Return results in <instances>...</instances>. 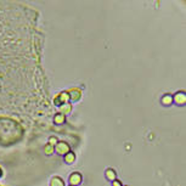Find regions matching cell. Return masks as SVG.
<instances>
[{"label":"cell","instance_id":"obj_1","mask_svg":"<svg viewBox=\"0 0 186 186\" xmlns=\"http://www.w3.org/2000/svg\"><path fill=\"white\" fill-rule=\"evenodd\" d=\"M55 151L57 152V155L65 156L66 153L70 152V145L65 141H57V144L55 145Z\"/></svg>","mask_w":186,"mask_h":186},{"label":"cell","instance_id":"obj_2","mask_svg":"<svg viewBox=\"0 0 186 186\" xmlns=\"http://www.w3.org/2000/svg\"><path fill=\"white\" fill-rule=\"evenodd\" d=\"M70 101V95L67 94V91H62V93L57 94L56 96H55V98H54V103L56 105V106H61V105H63V103H67Z\"/></svg>","mask_w":186,"mask_h":186},{"label":"cell","instance_id":"obj_3","mask_svg":"<svg viewBox=\"0 0 186 186\" xmlns=\"http://www.w3.org/2000/svg\"><path fill=\"white\" fill-rule=\"evenodd\" d=\"M82 174L80 173H78V172H73L71 175H70V179H68V181H70V185L71 186H78L80 183H82Z\"/></svg>","mask_w":186,"mask_h":186},{"label":"cell","instance_id":"obj_4","mask_svg":"<svg viewBox=\"0 0 186 186\" xmlns=\"http://www.w3.org/2000/svg\"><path fill=\"white\" fill-rule=\"evenodd\" d=\"M67 94L70 95V100L72 101H78L82 97V90L79 88H71L70 90H67Z\"/></svg>","mask_w":186,"mask_h":186},{"label":"cell","instance_id":"obj_5","mask_svg":"<svg viewBox=\"0 0 186 186\" xmlns=\"http://www.w3.org/2000/svg\"><path fill=\"white\" fill-rule=\"evenodd\" d=\"M173 102H175V103L179 105V106L185 105V102H186L185 91H178V93L173 96Z\"/></svg>","mask_w":186,"mask_h":186},{"label":"cell","instance_id":"obj_6","mask_svg":"<svg viewBox=\"0 0 186 186\" xmlns=\"http://www.w3.org/2000/svg\"><path fill=\"white\" fill-rule=\"evenodd\" d=\"M72 105L70 103V102H67V103H63V105H61L60 106V113H62V114H70L71 112H72Z\"/></svg>","mask_w":186,"mask_h":186},{"label":"cell","instance_id":"obj_7","mask_svg":"<svg viewBox=\"0 0 186 186\" xmlns=\"http://www.w3.org/2000/svg\"><path fill=\"white\" fill-rule=\"evenodd\" d=\"M161 102H162V105H164V106H170V105L173 103V95H170V94L163 95L162 98H161Z\"/></svg>","mask_w":186,"mask_h":186},{"label":"cell","instance_id":"obj_8","mask_svg":"<svg viewBox=\"0 0 186 186\" xmlns=\"http://www.w3.org/2000/svg\"><path fill=\"white\" fill-rule=\"evenodd\" d=\"M65 122H66V116L65 114H62L60 112L55 114V117H54V123L55 124H59L60 125V124H63Z\"/></svg>","mask_w":186,"mask_h":186},{"label":"cell","instance_id":"obj_9","mask_svg":"<svg viewBox=\"0 0 186 186\" xmlns=\"http://www.w3.org/2000/svg\"><path fill=\"white\" fill-rule=\"evenodd\" d=\"M74 161H76V153L74 152H68V153H66L65 155V162L67 163V164H72V163H74Z\"/></svg>","mask_w":186,"mask_h":186},{"label":"cell","instance_id":"obj_10","mask_svg":"<svg viewBox=\"0 0 186 186\" xmlns=\"http://www.w3.org/2000/svg\"><path fill=\"white\" fill-rule=\"evenodd\" d=\"M50 186H65V181L60 177H54L50 180Z\"/></svg>","mask_w":186,"mask_h":186},{"label":"cell","instance_id":"obj_11","mask_svg":"<svg viewBox=\"0 0 186 186\" xmlns=\"http://www.w3.org/2000/svg\"><path fill=\"white\" fill-rule=\"evenodd\" d=\"M106 178L108 179V180H111V181H113V180H116V177H117V173H116V170L114 169H112V168H108V169H106Z\"/></svg>","mask_w":186,"mask_h":186},{"label":"cell","instance_id":"obj_12","mask_svg":"<svg viewBox=\"0 0 186 186\" xmlns=\"http://www.w3.org/2000/svg\"><path fill=\"white\" fill-rule=\"evenodd\" d=\"M54 151H55V146H52V145H50V144H46V145L44 146V153H45V155L50 156V155L54 153Z\"/></svg>","mask_w":186,"mask_h":186},{"label":"cell","instance_id":"obj_13","mask_svg":"<svg viewBox=\"0 0 186 186\" xmlns=\"http://www.w3.org/2000/svg\"><path fill=\"white\" fill-rule=\"evenodd\" d=\"M48 144H50V145L55 146V145L57 144V139H56L55 136H50V138H49V142H48Z\"/></svg>","mask_w":186,"mask_h":186},{"label":"cell","instance_id":"obj_14","mask_svg":"<svg viewBox=\"0 0 186 186\" xmlns=\"http://www.w3.org/2000/svg\"><path fill=\"white\" fill-rule=\"evenodd\" d=\"M112 186H123V185H122V181H119V180L116 179V180L112 181Z\"/></svg>","mask_w":186,"mask_h":186},{"label":"cell","instance_id":"obj_15","mask_svg":"<svg viewBox=\"0 0 186 186\" xmlns=\"http://www.w3.org/2000/svg\"><path fill=\"white\" fill-rule=\"evenodd\" d=\"M4 175V172H2V169H1V167H0V178Z\"/></svg>","mask_w":186,"mask_h":186},{"label":"cell","instance_id":"obj_16","mask_svg":"<svg viewBox=\"0 0 186 186\" xmlns=\"http://www.w3.org/2000/svg\"><path fill=\"white\" fill-rule=\"evenodd\" d=\"M70 186H71V185H70Z\"/></svg>","mask_w":186,"mask_h":186}]
</instances>
